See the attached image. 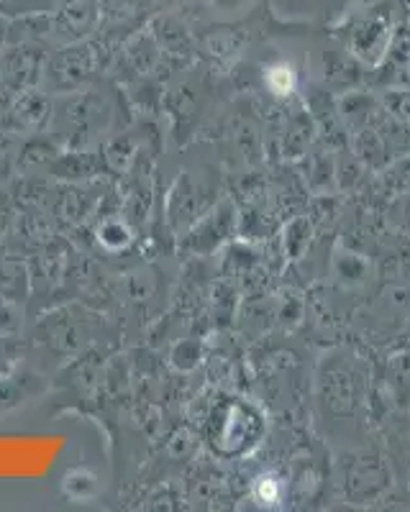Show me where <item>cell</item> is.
Instances as JSON below:
<instances>
[{
  "mask_svg": "<svg viewBox=\"0 0 410 512\" xmlns=\"http://www.w3.org/2000/svg\"><path fill=\"white\" fill-rule=\"evenodd\" d=\"M339 484L346 500L354 505H364V502L377 500L390 487V469H387L385 459L377 454L354 456L341 469Z\"/></svg>",
  "mask_w": 410,
  "mask_h": 512,
  "instance_id": "7a4b0ae2",
  "label": "cell"
},
{
  "mask_svg": "<svg viewBox=\"0 0 410 512\" xmlns=\"http://www.w3.org/2000/svg\"><path fill=\"white\" fill-rule=\"evenodd\" d=\"M213 3H216V6H221V8H236V6H241L244 0H213Z\"/></svg>",
  "mask_w": 410,
  "mask_h": 512,
  "instance_id": "5b68a950",
  "label": "cell"
},
{
  "mask_svg": "<svg viewBox=\"0 0 410 512\" xmlns=\"http://www.w3.org/2000/svg\"><path fill=\"white\" fill-rule=\"evenodd\" d=\"M367 400V374L346 351L326 356L318 372V405L334 423H357Z\"/></svg>",
  "mask_w": 410,
  "mask_h": 512,
  "instance_id": "6da1fadb",
  "label": "cell"
},
{
  "mask_svg": "<svg viewBox=\"0 0 410 512\" xmlns=\"http://www.w3.org/2000/svg\"><path fill=\"white\" fill-rule=\"evenodd\" d=\"M257 497L264 502V505H275V502L282 497V482H277L275 477L259 479Z\"/></svg>",
  "mask_w": 410,
  "mask_h": 512,
  "instance_id": "277c9868",
  "label": "cell"
},
{
  "mask_svg": "<svg viewBox=\"0 0 410 512\" xmlns=\"http://www.w3.org/2000/svg\"><path fill=\"white\" fill-rule=\"evenodd\" d=\"M259 436H262L259 415L246 405H231L226 410V418L221 420V433L216 436V443H223V454H239L252 443H257Z\"/></svg>",
  "mask_w": 410,
  "mask_h": 512,
  "instance_id": "3957f363",
  "label": "cell"
},
{
  "mask_svg": "<svg viewBox=\"0 0 410 512\" xmlns=\"http://www.w3.org/2000/svg\"><path fill=\"white\" fill-rule=\"evenodd\" d=\"M408 223H410V203H408Z\"/></svg>",
  "mask_w": 410,
  "mask_h": 512,
  "instance_id": "8992f818",
  "label": "cell"
}]
</instances>
